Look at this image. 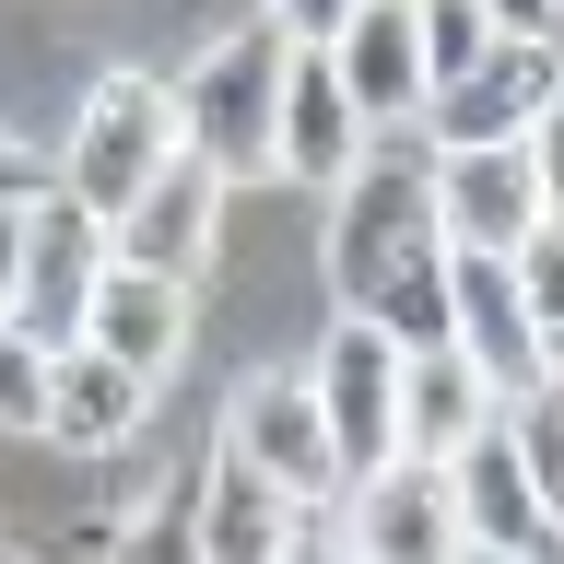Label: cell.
Listing matches in <instances>:
<instances>
[{"instance_id":"484cf974","label":"cell","mask_w":564,"mask_h":564,"mask_svg":"<svg viewBox=\"0 0 564 564\" xmlns=\"http://www.w3.org/2000/svg\"><path fill=\"white\" fill-rule=\"evenodd\" d=\"M494 35H564V0H482Z\"/></svg>"},{"instance_id":"8992f818","label":"cell","mask_w":564,"mask_h":564,"mask_svg":"<svg viewBox=\"0 0 564 564\" xmlns=\"http://www.w3.org/2000/svg\"><path fill=\"white\" fill-rule=\"evenodd\" d=\"M224 188H236V176L212 165V153H188V141H176L165 165H153L130 200L106 212V259H141V271H188V282H200L212 236H224Z\"/></svg>"},{"instance_id":"ac0fdd59","label":"cell","mask_w":564,"mask_h":564,"mask_svg":"<svg viewBox=\"0 0 564 564\" xmlns=\"http://www.w3.org/2000/svg\"><path fill=\"white\" fill-rule=\"evenodd\" d=\"M200 553L212 564H259V553H294V494L259 482L247 458L212 447L200 458Z\"/></svg>"},{"instance_id":"277c9868","label":"cell","mask_w":564,"mask_h":564,"mask_svg":"<svg viewBox=\"0 0 564 564\" xmlns=\"http://www.w3.org/2000/svg\"><path fill=\"white\" fill-rule=\"evenodd\" d=\"M564 95V35H482V59H458L447 83H423V141H529V118Z\"/></svg>"},{"instance_id":"8fae6325","label":"cell","mask_w":564,"mask_h":564,"mask_svg":"<svg viewBox=\"0 0 564 564\" xmlns=\"http://www.w3.org/2000/svg\"><path fill=\"white\" fill-rule=\"evenodd\" d=\"M329 506H341V553H458L447 458H377V470H352Z\"/></svg>"},{"instance_id":"9a60e30c","label":"cell","mask_w":564,"mask_h":564,"mask_svg":"<svg viewBox=\"0 0 564 564\" xmlns=\"http://www.w3.org/2000/svg\"><path fill=\"white\" fill-rule=\"evenodd\" d=\"M188 317H200L188 271H141V259H106V271H95V306H83V341H106L118 365H141V377H165L176 352H188Z\"/></svg>"},{"instance_id":"3957f363","label":"cell","mask_w":564,"mask_h":564,"mask_svg":"<svg viewBox=\"0 0 564 564\" xmlns=\"http://www.w3.org/2000/svg\"><path fill=\"white\" fill-rule=\"evenodd\" d=\"M165 153H176V83L165 70H95V95L70 118V153H59V188L83 212H118Z\"/></svg>"},{"instance_id":"d4e9b609","label":"cell","mask_w":564,"mask_h":564,"mask_svg":"<svg viewBox=\"0 0 564 564\" xmlns=\"http://www.w3.org/2000/svg\"><path fill=\"white\" fill-rule=\"evenodd\" d=\"M259 12H271V24L294 35V47H329V35H341V12H352V0H259Z\"/></svg>"},{"instance_id":"cb8c5ba5","label":"cell","mask_w":564,"mask_h":564,"mask_svg":"<svg viewBox=\"0 0 564 564\" xmlns=\"http://www.w3.org/2000/svg\"><path fill=\"white\" fill-rule=\"evenodd\" d=\"M529 176H541V224H564V95L529 118Z\"/></svg>"},{"instance_id":"7c38bea8","label":"cell","mask_w":564,"mask_h":564,"mask_svg":"<svg viewBox=\"0 0 564 564\" xmlns=\"http://www.w3.org/2000/svg\"><path fill=\"white\" fill-rule=\"evenodd\" d=\"M153 388L165 377L118 365L106 341H47V423L35 435H59L70 458H106V447H130L141 423H153Z\"/></svg>"},{"instance_id":"ba28073f","label":"cell","mask_w":564,"mask_h":564,"mask_svg":"<svg viewBox=\"0 0 564 564\" xmlns=\"http://www.w3.org/2000/svg\"><path fill=\"white\" fill-rule=\"evenodd\" d=\"M365 106L341 95L329 47H282V106H271V176L282 188H341L365 165Z\"/></svg>"},{"instance_id":"9c48e42d","label":"cell","mask_w":564,"mask_h":564,"mask_svg":"<svg viewBox=\"0 0 564 564\" xmlns=\"http://www.w3.org/2000/svg\"><path fill=\"white\" fill-rule=\"evenodd\" d=\"M95 271H106V212H83L70 188H47V200L24 212V282H12V329H35V341H83Z\"/></svg>"},{"instance_id":"44dd1931","label":"cell","mask_w":564,"mask_h":564,"mask_svg":"<svg viewBox=\"0 0 564 564\" xmlns=\"http://www.w3.org/2000/svg\"><path fill=\"white\" fill-rule=\"evenodd\" d=\"M47 423V341L0 317V435H35Z\"/></svg>"},{"instance_id":"ffe728a7","label":"cell","mask_w":564,"mask_h":564,"mask_svg":"<svg viewBox=\"0 0 564 564\" xmlns=\"http://www.w3.org/2000/svg\"><path fill=\"white\" fill-rule=\"evenodd\" d=\"M518 271V306H529V341H541V377H564V224H529L506 247Z\"/></svg>"},{"instance_id":"603a6c76","label":"cell","mask_w":564,"mask_h":564,"mask_svg":"<svg viewBox=\"0 0 564 564\" xmlns=\"http://www.w3.org/2000/svg\"><path fill=\"white\" fill-rule=\"evenodd\" d=\"M47 188H59V153H35V141L0 130V212H35Z\"/></svg>"},{"instance_id":"6da1fadb","label":"cell","mask_w":564,"mask_h":564,"mask_svg":"<svg viewBox=\"0 0 564 564\" xmlns=\"http://www.w3.org/2000/svg\"><path fill=\"white\" fill-rule=\"evenodd\" d=\"M329 294L341 317H377L388 341H447V224H435V165L377 153L329 188Z\"/></svg>"},{"instance_id":"4fadbf2b","label":"cell","mask_w":564,"mask_h":564,"mask_svg":"<svg viewBox=\"0 0 564 564\" xmlns=\"http://www.w3.org/2000/svg\"><path fill=\"white\" fill-rule=\"evenodd\" d=\"M447 494H458V553H564V529L541 518V494H529L506 423H470L447 447Z\"/></svg>"},{"instance_id":"2e32d148","label":"cell","mask_w":564,"mask_h":564,"mask_svg":"<svg viewBox=\"0 0 564 564\" xmlns=\"http://www.w3.org/2000/svg\"><path fill=\"white\" fill-rule=\"evenodd\" d=\"M329 70H341V95L365 106V130H400L423 106V24H412V0H352L341 35H329Z\"/></svg>"},{"instance_id":"5bb4252c","label":"cell","mask_w":564,"mask_h":564,"mask_svg":"<svg viewBox=\"0 0 564 564\" xmlns=\"http://www.w3.org/2000/svg\"><path fill=\"white\" fill-rule=\"evenodd\" d=\"M435 165V224L447 247H518L541 224V176H529V141H458V153H423Z\"/></svg>"},{"instance_id":"7a4b0ae2","label":"cell","mask_w":564,"mask_h":564,"mask_svg":"<svg viewBox=\"0 0 564 564\" xmlns=\"http://www.w3.org/2000/svg\"><path fill=\"white\" fill-rule=\"evenodd\" d=\"M282 47L294 35L271 12H247L236 35H212L200 59L176 70V141L212 153L224 176H271V106H282Z\"/></svg>"},{"instance_id":"30bf717a","label":"cell","mask_w":564,"mask_h":564,"mask_svg":"<svg viewBox=\"0 0 564 564\" xmlns=\"http://www.w3.org/2000/svg\"><path fill=\"white\" fill-rule=\"evenodd\" d=\"M447 341L470 352V377H482L494 400L541 388V341H529V306H518L506 247H447Z\"/></svg>"},{"instance_id":"52a82bcc","label":"cell","mask_w":564,"mask_h":564,"mask_svg":"<svg viewBox=\"0 0 564 564\" xmlns=\"http://www.w3.org/2000/svg\"><path fill=\"white\" fill-rule=\"evenodd\" d=\"M400 352L412 341H388L377 317H341L317 341V365H306L317 412H329V447H341V482L377 470V458H400Z\"/></svg>"},{"instance_id":"5b68a950","label":"cell","mask_w":564,"mask_h":564,"mask_svg":"<svg viewBox=\"0 0 564 564\" xmlns=\"http://www.w3.org/2000/svg\"><path fill=\"white\" fill-rule=\"evenodd\" d=\"M224 458H247L259 482H282L294 506H329L341 494V447H329V412H317V388L306 377H247L236 400H224V435H212Z\"/></svg>"},{"instance_id":"4316f807","label":"cell","mask_w":564,"mask_h":564,"mask_svg":"<svg viewBox=\"0 0 564 564\" xmlns=\"http://www.w3.org/2000/svg\"><path fill=\"white\" fill-rule=\"evenodd\" d=\"M12 282H24V212H0V317H12Z\"/></svg>"},{"instance_id":"7402d4cb","label":"cell","mask_w":564,"mask_h":564,"mask_svg":"<svg viewBox=\"0 0 564 564\" xmlns=\"http://www.w3.org/2000/svg\"><path fill=\"white\" fill-rule=\"evenodd\" d=\"M412 24H423V83H447L458 59H482L494 12H482V0H412Z\"/></svg>"},{"instance_id":"d6986e66","label":"cell","mask_w":564,"mask_h":564,"mask_svg":"<svg viewBox=\"0 0 564 564\" xmlns=\"http://www.w3.org/2000/svg\"><path fill=\"white\" fill-rule=\"evenodd\" d=\"M494 423H506V447H518L529 494H541V518L564 529V377L518 388V400H494Z\"/></svg>"},{"instance_id":"e0dca14e","label":"cell","mask_w":564,"mask_h":564,"mask_svg":"<svg viewBox=\"0 0 564 564\" xmlns=\"http://www.w3.org/2000/svg\"><path fill=\"white\" fill-rule=\"evenodd\" d=\"M470 423H494V388L470 377L458 341H412L400 352V458H447Z\"/></svg>"}]
</instances>
